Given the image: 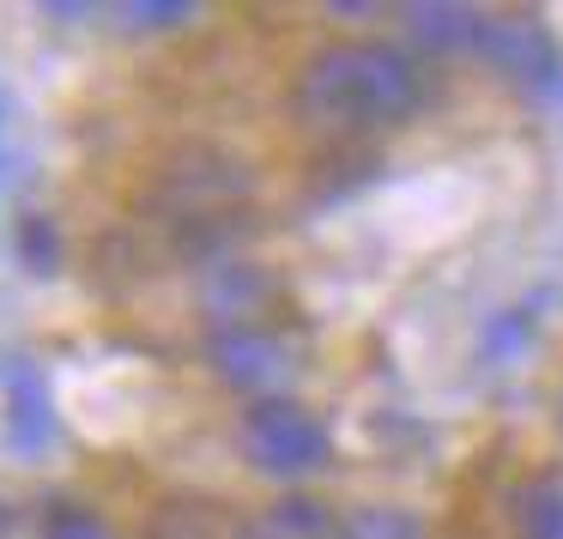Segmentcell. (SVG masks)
Segmentation results:
<instances>
[{
  "label": "cell",
  "mask_w": 563,
  "mask_h": 539,
  "mask_svg": "<svg viewBox=\"0 0 563 539\" xmlns=\"http://www.w3.org/2000/svg\"><path fill=\"white\" fill-rule=\"evenodd\" d=\"M424 62L412 50L382 37H345L297 67L291 110L321 140H369L412 122V110L424 103Z\"/></svg>",
  "instance_id": "1"
},
{
  "label": "cell",
  "mask_w": 563,
  "mask_h": 539,
  "mask_svg": "<svg viewBox=\"0 0 563 539\" xmlns=\"http://www.w3.org/2000/svg\"><path fill=\"white\" fill-rule=\"evenodd\" d=\"M207 358L212 370H219L231 388L255 394V400H267V394H279V382L291 376V340H285L273 321H236V328H212L207 340Z\"/></svg>",
  "instance_id": "4"
},
{
  "label": "cell",
  "mask_w": 563,
  "mask_h": 539,
  "mask_svg": "<svg viewBox=\"0 0 563 539\" xmlns=\"http://www.w3.org/2000/svg\"><path fill=\"white\" fill-rule=\"evenodd\" d=\"M243 539H352V515L321 497H279L243 521Z\"/></svg>",
  "instance_id": "7"
},
{
  "label": "cell",
  "mask_w": 563,
  "mask_h": 539,
  "mask_svg": "<svg viewBox=\"0 0 563 539\" xmlns=\"http://www.w3.org/2000/svg\"><path fill=\"white\" fill-rule=\"evenodd\" d=\"M352 539H424V527L406 509H364L352 515Z\"/></svg>",
  "instance_id": "12"
},
{
  "label": "cell",
  "mask_w": 563,
  "mask_h": 539,
  "mask_svg": "<svg viewBox=\"0 0 563 539\" xmlns=\"http://www.w3.org/2000/svg\"><path fill=\"white\" fill-rule=\"evenodd\" d=\"M146 539H243V521H231L212 497H164Z\"/></svg>",
  "instance_id": "9"
},
{
  "label": "cell",
  "mask_w": 563,
  "mask_h": 539,
  "mask_svg": "<svg viewBox=\"0 0 563 539\" xmlns=\"http://www.w3.org/2000/svg\"><path fill=\"white\" fill-rule=\"evenodd\" d=\"M43 539H115L110 521L98 509H86L79 497H55L43 509Z\"/></svg>",
  "instance_id": "10"
},
{
  "label": "cell",
  "mask_w": 563,
  "mask_h": 539,
  "mask_svg": "<svg viewBox=\"0 0 563 539\" xmlns=\"http://www.w3.org/2000/svg\"><path fill=\"white\" fill-rule=\"evenodd\" d=\"M515 539H563V473H533L509 491Z\"/></svg>",
  "instance_id": "8"
},
{
  "label": "cell",
  "mask_w": 563,
  "mask_h": 539,
  "mask_svg": "<svg viewBox=\"0 0 563 539\" xmlns=\"http://www.w3.org/2000/svg\"><path fill=\"white\" fill-rule=\"evenodd\" d=\"M521 345H527V309H509V316H497V328H490V364H509Z\"/></svg>",
  "instance_id": "13"
},
{
  "label": "cell",
  "mask_w": 563,
  "mask_h": 539,
  "mask_svg": "<svg viewBox=\"0 0 563 539\" xmlns=\"http://www.w3.org/2000/svg\"><path fill=\"white\" fill-rule=\"evenodd\" d=\"M122 19H128V25H140V31H170V25H183V19H188V7H122Z\"/></svg>",
  "instance_id": "14"
},
{
  "label": "cell",
  "mask_w": 563,
  "mask_h": 539,
  "mask_svg": "<svg viewBox=\"0 0 563 539\" xmlns=\"http://www.w3.org/2000/svg\"><path fill=\"white\" fill-rule=\"evenodd\" d=\"M19 261H25L31 273L62 267V231H55L49 212H25V219H19Z\"/></svg>",
  "instance_id": "11"
},
{
  "label": "cell",
  "mask_w": 563,
  "mask_h": 539,
  "mask_svg": "<svg viewBox=\"0 0 563 539\" xmlns=\"http://www.w3.org/2000/svg\"><path fill=\"white\" fill-rule=\"evenodd\" d=\"M0 418H7V442L19 454H43L55 442V406L37 364H25V358L0 364Z\"/></svg>",
  "instance_id": "6"
},
{
  "label": "cell",
  "mask_w": 563,
  "mask_h": 539,
  "mask_svg": "<svg viewBox=\"0 0 563 539\" xmlns=\"http://www.w3.org/2000/svg\"><path fill=\"white\" fill-rule=\"evenodd\" d=\"M236 442H243L249 466H261L273 479H309L333 461V430L303 400H291V394L249 400L243 425H236Z\"/></svg>",
  "instance_id": "3"
},
{
  "label": "cell",
  "mask_w": 563,
  "mask_h": 539,
  "mask_svg": "<svg viewBox=\"0 0 563 539\" xmlns=\"http://www.w3.org/2000/svg\"><path fill=\"white\" fill-rule=\"evenodd\" d=\"M473 55H485L503 79H515V86H527V91H545L563 79L558 43H551L533 19H490L485 13V31H478Z\"/></svg>",
  "instance_id": "5"
},
{
  "label": "cell",
  "mask_w": 563,
  "mask_h": 539,
  "mask_svg": "<svg viewBox=\"0 0 563 539\" xmlns=\"http://www.w3.org/2000/svg\"><path fill=\"white\" fill-rule=\"evenodd\" d=\"M152 219L200 267L236 255V237L249 224V170L231 152H212V146L176 152L152 183Z\"/></svg>",
  "instance_id": "2"
}]
</instances>
